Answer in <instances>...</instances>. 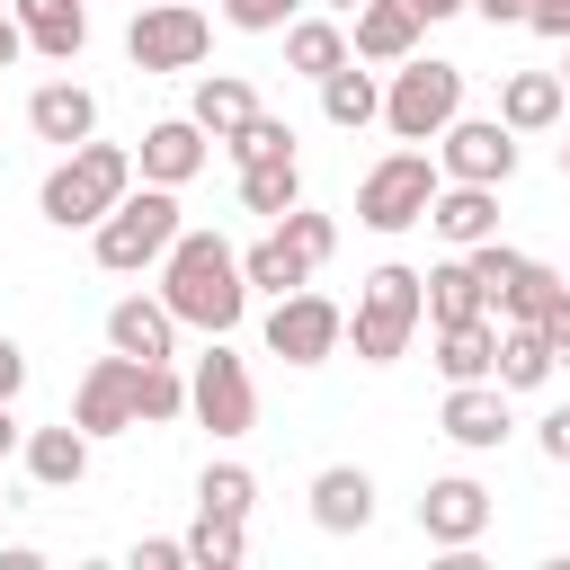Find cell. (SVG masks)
Returning <instances> with one entry per match:
<instances>
[{
	"mask_svg": "<svg viewBox=\"0 0 570 570\" xmlns=\"http://www.w3.org/2000/svg\"><path fill=\"white\" fill-rule=\"evenodd\" d=\"M160 303L178 312V330H205V338L240 330V312H249L240 249H232L223 232H178L169 258H160Z\"/></svg>",
	"mask_w": 570,
	"mask_h": 570,
	"instance_id": "1",
	"label": "cell"
},
{
	"mask_svg": "<svg viewBox=\"0 0 570 570\" xmlns=\"http://www.w3.org/2000/svg\"><path fill=\"white\" fill-rule=\"evenodd\" d=\"M125 187H134V151H125V142H71L62 169L45 178V223L98 232V223L125 205Z\"/></svg>",
	"mask_w": 570,
	"mask_h": 570,
	"instance_id": "2",
	"label": "cell"
},
{
	"mask_svg": "<svg viewBox=\"0 0 570 570\" xmlns=\"http://www.w3.org/2000/svg\"><path fill=\"white\" fill-rule=\"evenodd\" d=\"M419 321H428V276H419V267H374L347 330H356V356H365V365H392V356H410Z\"/></svg>",
	"mask_w": 570,
	"mask_h": 570,
	"instance_id": "3",
	"label": "cell"
},
{
	"mask_svg": "<svg viewBox=\"0 0 570 570\" xmlns=\"http://www.w3.org/2000/svg\"><path fill=\"white\" fill-rule=\"evenodd\" d=\"M178 232H187V223H178V187H151V178H142V196L125 187V205L98 223V267H107V276H134V267L169 258Z\"/></svg>",
	"mask_w": 570,
	"mask_h": 570,
	"instance_id": "4",
	"label": "cell"
},
{
	"mask_svg": "<svg viewBox=\"0 0 570 570\" xmlns=\"http://www.w3.org/2000/svg\"><path fill=\"white\" fill-rule=\"evenodd\" d=\"M454 116H463V62H436V53L419 62V53H410V62L392 71V89H383V125H392L401 142H436Z\"/></svg>",
	"mask_w": 570,
	"mask_h": 570,
	"instance_id": "5",
	"label": "cell"
},
{
	"mask_svg": "<svg viewBox=\"0 0 570 570\" xmlns=\"http://www.w3.org/2000/svg\"><path fill=\"white\" fill-rule=\"evenodd\" d=\"M436 187H445V169H436L428 151H383V160L356 178V223H365V232H410V223H428Z\"/></svg>",
	"mask_w": 570,
	"mask_h": 570,
	"instance_id": "6",
	"label": "cell"
},
{
	"mask_svg": "<svg viewBox=\"0 0 570 570\" xmlns=\"http://www.w3.org/2000/svg\"><path fill=\"white\" fill-rule=\"evenodd\" d=\"M205 45H214V27H205L196 0H151V9L125 27V53H134L142 71H196Z\"/></svg>",
	"mask_w": 570,
	"mask_h": 570,
	"instance_id": "7",
	"label": "cell"
},
{
	"mask_svg": "<svg viewBox=\"0 0 570 570\" xmlns=\"http://www.w3.org/2000/svg\"><path fill=\"white\" fill-rule=\"evenodd\" d=\"M187 410H196L214 436H249V428H258V383H249V365H240L223 338L196 356V374H187Z\"/></svg>",
	"mask_w": 570,
	"mask_h": 570,
	"instance_id": "8",
	"label": "cell"
},
{
	"mask_svg": "<svg viewBox=\"0 0 570 570\" xmlns=\"http://www.w3.org/2000/svg\"><path fill=\"white\" fill-rule=\"evenodd\" d=\"M142 365L151 356H98L89 374H80V392H71V419L89 428V436H125V428H142Z\"/></svg>",
	"mask_w": 570,
	"mask_h": 570,
	"instance_id": "9",
	"label": "cell"
},
{
	"mask_svg": "<svg viewBox=\"0 0 570 570\" xmlns=\"http://www.w3.org/2000/svg\"><path fill=\"white\" fill-rule=\"evenodd\" d=\"M338 338H347V312H338L330 294H312V285L276 294V312H267V356H285V365H321Z\"/></svg>",
	"mask_w": 570,
	"mask_h": 570,
	"instance_id": "10",
	"label": "cell"
},
{
	"mask_svg": "<svg viewBox=\"0 0 570 570\" xmlns=\"http://www.w3.org/2000/svg\"><path fill=\"white\" fill-rule=\"evenodd\" d=\"M436 169L445 178H472V187H499L517 169V125L508 116H454L436 134Z\"/></svg>",
	"mask_w": 570,
	"mask_h": 570,
	"instance_id": "11",
	"label": "cell"
},
{
	"mask_svg": "<svg viewBox=\"0 0 570 570\" xmlns=\"http://www.w3.org/2000/svg\"><path fill=\"white\" fill-rule=\"evenodd\" d=\"M436 428L454 436V445H472V454H490V445H508V383L490 374V383H454L445 392V410H436Z\"/></svg>",
	"mask_w": 570,
	"mask_h": 570,
	"instance_id": "12",
	"label": "cell"
},
{
	"mask_svg": "<svg viewBox=\"0 0 570 570\" xmlns=\"http://www.w3.org/2000/svg\"><path fill=\"white\" fill-rule=\"evenodd\" d=\"M481 525H490V490L481 481H463V472H445V481H428V499H419V534L428 543H481Z\"/></svg>",
	"mask_w": 570,
	"mask_h": 570,
	"instance_id": "13",
	"label": "cell"
},
{
	"mask_svg": "<svg viewBox=\"0 0 570 570\" xmlns=\"http://www.w3.org/2000/svg\"><path fill=\"white\" fill-rule=\"evenodd\" d=\"M205 142H214V134H205L196 116H160V125L142 134V151H134V169H142L151 187H187V178L205 169Z\"/></svg>",
	"mask_w": 570,
	"mask_h": 570,
	"instance_id": "14",
	"label": "cell"
},
{
	"mask_svg": "<svg viewBox=\"0 0 570 570\" xmlns=\"http://www.w3.org/2000/svg\"><path fill=\"white\" fill-rule=\"evenodd\" d=\"M428 223H436L454 249H481V240H499V187L445 178V187H436V205H428Z\"/></svg>",
	"mask_w": 570,
	"mask_h": 570,
	"instance_id": "15",
	"label": "cell"
},
{
	"mask_svg": "<svg viewBox=\"0 0 570 570\" xmlns=\"http://www.w3.org/2000/svg\"><path fill=\"white\" fill-rule=\"evenodd\" d=\"M436 365H445V383H490L499 374V312L436 321Z\"/></svg>",
	"mask_w": 570,
	"mask_h": 570,
	"instance_id": "16",
	"label": "cell"
},
{
	"mask_svg": "<svg viewBox=\"0 0 570 570\" xmlns=\"http://www.w3.org/2000/svg\"><path fill=\"white\" fill-rule=\"evenodd\" d=\"M312 525H321V534H365V525H374V481H365L356 463L312 472Z\"/></svg>",
	"mask_w": 570,
	"mask_h": 570,
	"instance_id": "17",
	"label": "cell"
},
{
	"mask_svg": "<svg viewBox=\"0 0 570 570\" xmlns=\"http://www.w3.org/2000/svg\"><path fill=\"white\" fill-rule=\"evenodd\" d=\"M347 27H356V36H347V45H356V62H410V53H419V27H428V18H419L410 0H365V9L347 18Z\"/></svg>",
	"mask_w": 570,
	"mask_h": 570,
	"instance_id": "18",
	"label": "cell"
},
{
	"mask_svg": "<svg viewBox=\"0 0 570 570\" xmlns=\"http://www.w3.org/2000/svg\"><path fill=\"white\" fill-rule=\"evenodd\" d=\"M107 347H125V356H178V312L160 294H125L107 312Z\"/></svg>",
	"mask_w": 570,
	"mask_h": 570,
	"instance_id": "19",
	"label": "cell"
},
{
	"mask_svg": "<svg viewBox=\"0 0 570 570\" xmlns=\"http://www.w3.org/2000/svg\"><path fill=\"white\" fill-rule=\"evenodd\" d=\"M27 125H36L45 142H62V151H71V142H89V134H98V98H89L80 80H45V89L27 98Z\"/></svg>",
	"mask_w": 570,
	"mask_h": 570,
	"instance_id": "20",
	"label": "cell"
},
{
	"mask_svg": "<svg viewBox=\"0 0 570 570\" xmlns=\"http://www.w3.org/2000/svg\"><path fill=\"white\" fill-rule=\"evenodd\" d=\"M9 18H18L27 45L53 53V62H71V53L89 45V9H80V0H9Z\"/></svg>",
	"mask_w": 570,
	"mask_h": 570,
	"instance_id": "21",
	"label": "cell"
},
{
	"mask_svg": "<svg viewBox=\"0 0 570 570\" xmlns=\"http://www.w3.org/2000/svg\"><path fill=\"white\" fill-rule=\"evenodd\" d=\"M561 98H570V80H561V71H508L499 116H508L517 134H543V125H561Z\"/></svg>",
	"mask_w": 570,
	"mask_h": 570,
	"instance_id": "22",
	"label": "cell"
},
{
	"mask_svg": "<svg viewBox=\"0 0 570 570\" xmlns=\"http://www.w3.org/2000/svg\"><path fill=\"white\" fill-rule=\"evenodd\" d=\"M89 445H98V436H89L80 419H71V428H36V436H27V472H36L45 490H71V481L89 472Z\"/></svg>",
	"mask_w": 570,
	"mask_h": 570,
	"instance_id": "23",
	"label": "cell"
},
{
	"mask_svg": "<svg viewBox=\"0 0 570 570\" xmlns=\"http://www.w3.org/2000/svg\"><path fill=\"white\" fill-rule=\"evenodd\" d=\"M187 116L214 134V142H232L249 116H258V98H249V80L240 71H214V80H196V98H187Z\"/></svg>",
	"mask_w": 570,
	"mask_h": 570,
	"instance_id": "24",
	"label": "cell"
},
{
	"mask_svg": "<svg viewBox=\"0 0 570 570\" xmlns=\"http://www.w3.org/2000/svg\"><path fill=\"white\" fill-rule=\"evenodd\" d=\"M240 205L267 214V223H285V214L303 205V169H294V151H276V160H240Z\"/></svg>",
	"mask_w": 570,
	"mask_h": 570,
	"instance_id": "25",
	"label": "cell"
},
{
	"mask_svg": "<svg viewBox=\"0 0 570 570\" xmlns=\"http://www.w3.org/2000/svg\"><path fill=\"white\" fill-rule=\"evenodd\" d=\"M240 276H249L258 294H294V285H312V258H303V249L285 240V223H276L267 240H249V249H240Z\"/></svg>",
	"mask_w": 570,
	"mask_h": 570,
	"instance_id": "26",
	"label": "cell"
},
{
	"mask_svg": "<svg viewBox=\"0 0 570 570\" xmlns=\"http://www.w3.org/2000/svg\"><path fill=\"white\" fill-rule=\"evenodd\" d=\"M285 62H294L303 80H330V71L347 62V27H338V18H294V27H285Z\"/></svg>",
	"mask_w": 570,
	"mask_h": 570,
	"instance_id": "27",
	"label": "cell"
},
{
	"mask_svg": "<svg viewBox=\"0 0 570 570\" xmlns=\"http://www.w3.org/2000/svg\"><path fill=\"white\" fill-rule=\"evenodd\" d=\"M321 107H330V125H338V134H356V125H374V116H383V89H374V71H356V53H347V62L321 80Z\"/></svg>",
	"mask_w": 570,
	"mask_h": 570,
	"instance_id": "28",
	"label": "cell"
},
{
	"mask_svg": "<svg viewBox=\"0 0 570 570\" xmlns=\"http://www.w3.org/2000/svg\"><path fill=\"white\" fill-rule=\"evenodd\" d=\"M552 365H561V356H552V338H543L534 321H508V330H499V383H508V392H534Z\"/></svg>",
	"mask_w": 570,
	"mask_h": 570,
	"instance_id": "29",
	"label": "cell"
},
{
	"mask_svg": "<svg viewBox=\"0 0 570 570\" xmlns=\"http://www.w3.org/2000/svg\"><path fill=\"white\" fill-rule=\"evenodd\" d=\"M472 312H490V294H481L472 258L454 249L445 267H428V321H472Z\"/></svg>",
	"mask_w": 570,
	"mask_h": 570,
	"instance_id": "30",
	"label": "cell"
},
{
	"mask_svg": "<svg viewBox=\"0 0 570 570\" xmlns=\"http://www.w3.org/2000/svg\"><path fill=\"white\" fill-rule=\"evenodd\" d=\"M249 517H223V508H196V525H187V561L196 570H240V552H249V534H240Z\"/></svg>",
	"mask_w": 570,
	"mask_h": 570,
	"instance_id": "31",
	"label": "cell"
},
{
	"mask_svg": "<svg viewBox=\"0 0 570 570\" xmlns=\"http://www.w3.org/2000/svg\"><path fill=\"white\" fill-rule=\"evenodd\" d=\"M552 294H561V276H552L543 258H525V276L499 294V321H543V312H552Z\"/></svg>",
	"mask_w": 570,
	"mask_h": 570,
	"instance_id": "32",
	"label": "cell"
},
{
	"mask_svg": "<svg viewBox=\"0 0 570 570\" xmlns=\"http://www.w3.org/2000/svg\"><path fill=\"white\" fill-rule=\"evenodd\" d=\"M178 410H187V383H178L169 356H151V365H142V428H169Z\"/></svg>",
	"mask_w": 570,
	"mask_h": 570,
	"instance_id": "33",
	"label": "cell"
},
{
	"mask_svg": "<svg viewBox=\"0 0 570 570\" xmlns=\"http://www.w3.org/2000/svg\"><path fill=\"white\" fill-rule=\"evenodd\" d=\"M249 499H258V481H249L240 463H205V481H196V508H223V517H249Z\"/></svg>",
	"mask_w": 570,
	"mask_h": 570,
	"instance_id": "34",
	"label": "cell"
},
{
	"mask_svg": "<svg viewBox=\"0 0 570 570\" xmlns=\"http://www.w3.org/2000/svg\"><path fill=\"white\" fill-rule=\"evenodd\" d=\"M472 258V276H481V294H490V312H499V294L525 276V249H508V240H481V249H463Z\"/></svg>",
	"mask_w": 570,
	"mask_h": 570,
	"instance_id": "35",
	"label": "cell"
},
{
	"mask_svg": "<svg viewBox=\"0 0 570 570\" xmlns=\"http://www.w3.org/2000/svg\"><path fill=\"white\" fill-rule=\"evenodd\" d=\"M276 151H294V125H285V116H249V125L232 134V160H276Z\"/></svg>",
	"mask_w": 570,
	"mask_h": 570,
	"instance_id": "36",
	"label": "cell"
},
{
	"mask_svg": "<svg viewBox=\"0 0 570 570\" xmlns=\"http://www.w3.org/2000/svg\"><path fill=\"white\" fill-rule=\"evenodd\" d=\"M223 18H232L240 36H276V27L303 18V0H223Z\"/></svg>",
	"mask_w": 570,
	"mask_h": 570,
	"instance_id": "37",
	"label": "cell"
},
{
	"mask_svg": "<svg viewBox=\"0 0 570 570\" xmlns=\"http://www.w3.org/2000/svg\"><path fill=\"white\" fill-rule=\"evenodd\" d=\"M285 240H294V249L321 267V258L338 249V223H330V214H312V205H294V214H285Z\"/></svg>",
	"mask_w": 570,
	"mask_h": 570,
	"instance_id": "38",
	"label": "cell"
},
{
	"mask_svg": "<svg viewBox=\"0 0 570 570\" xmlns=\"http://www.w3.org/2000/svg\"><path fill=\"white\" fill-rule=\"evenodd\" d=\"M134 570H187V534H178V543H169V534L134 543Z\"/></svg>",
	"mask_w": 570,
	"mask_h": 570,
	"instance_id": "39",
	"label": "cell"
},
{
	"mask_svg": "<svg viewBox=\"0 0 570 570\" xmlns=\"http://www.w3.org/2000/svg\"><path fill=\"white\" fill-rule=\"evenodd\" d=\"M525 27H534V36H552V45H570V0H534V9H525Z\"/></svg>",
	"mask_w": 570,
	"mask_h": 570,
	"instance_id": "40",
	"label": "cell"
},
{
	"mask_svg": "<svg viewBox=\"0 0 570 570\" xmlns=\"http://www.w3.org/2000/svg\"><path fill=\"white\" fill-rule=\"evenodd\" d=\"M534 330H543V338H552V356H570V285H561V294H552V312H543V321H534Z\"/></svg>",
	"mask_w": 570,
	"mask_h": 570,
	"instance_id": "41",
	"label": "cell"
},
{
	"mask_svg": "<svg viewBox=\"0 0 570 570\" xmlns=\"http://www.w3.org/2000/svg\"><path fill=\"white\" fill-rule=\"evenodd\" d=\"M534 436H543V454H552V463H570V401H561V410H543V428H534Z\"/></svg>",
	"mask_w": 570,
	"mask_h": 570,
	"instance_id": "42",
	"label": "cell"
},
{
	"mask_svg": "<svg viewBox=\"0 0 570 570\" xmlns=\"http://www.w3.org/2000/svg\"><path fill=\"white\" fill-rule=\"evenodd\" d=\"M18 383H27V347L0 338V401H18Z\"/></svg>",
	"mask_w": 570,
	"mask_h": 570,
	"instance_id": "43",
	"label": "cell"
},
{
	"mask_svg": "<svg viewBox=\"0 0 570 570\" xmlns=\"http://www.w3.org/2000/svg\"><path fill=\"white\" fill-rule=\"evenodd\" d=\"M472 9H481V18H490V27H517V18H525V9H534V0H472Z\"/></svg>",
	"mask_w": 570,
	"mask_h": 570,
	"instance_id": "44",
	"label": "cell"
},
{
	"mask_svg": "<svg viewBox=\"0 0 570 570\" xmlns=\"http://www.w3.org/2000/svg\"><path fill=\"white\" fill-rule=\"evenodd\" d=\"M18 53H27V27H18V18H0V71H9Z\"/></svg>",
	"mask_w": 570,
	"mask_h": 570,
	"instance_id": "45",
	"label": "cell"
},
{
	"mask_svg": "<svg viewBox=\"0 0 570 570\" xmlns=\"http://www.w3.org/2000/svg\"><path fill=\"white\" fill-rule=\"evenodd\" d=\"M410 9H419V18L436 27V18H454V9H472V0H410Z\"/></svg>",
	"mask_w": 570,
	"mask_h": 570,
	"instance_id": "46",
	"label": "cell"
},
{
	"mask_svg": "<svg viewBox=\"0 0 570 570\" xmlns=\"http://www.w3.org/2000/svg\"><path fill=\"white\" fill-rule=\"evenodd\" d=\"M9 445H18V419H9V401H0V454H9Z\"/></svg>",
	"mask_w": 570,
	"mask_h": 570,
	"instance_id": "47",
	"label": "cell"
},
{
	"mask_svg": "<svg viewBox=\"0 0 570 570\" xmlns=\"http://www.w3.org/2000/svg\"><path fill=\"white\" fill-rule=\"evenodd\" d=\"M321 9H330V18H356V9H365V0H321Z\"/></svg>",
	"mask_w": 570,
	"mask_h": 570,
	"instance_id": "48",
	"label": "cell"
},
{
	"mask_svg": "<svg viewBox=\"0 0 570 570\" xmlns=\"http://www.w3.org/2000/svg\"><path fill=\"white\" fill-rule=\"evenodd\" d=\"M561 178H570V142H561Z\"/></svg>",
	"mask_w": 570,
	"mask_h": 570,
	"instance_id": "49",
	"label": "cell"
},
{
	"mask_svg": "<svg viewBox=\"0 0 570 570\" xmlns=\"http://www.w3.org/2000/svg\"><path fill=\"white\" fill-rule=\"evenodd\" d=\"M561 80H570V71H561Z\"/></svg>",
	"mask_w": 570,
	"mask_h": 570,
	"instance_id": "50",
	"label": "cell"
}]
</instances>
